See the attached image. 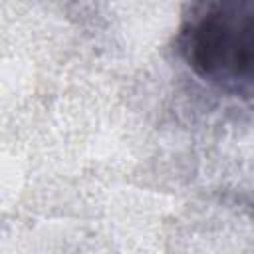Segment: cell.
I'll list each match as a JSON object with an SVG mask.
<instances>
[{"label":"cell","instance_id":"cell-1","mask_svg":"<svg viewBox=\"0 0 254 254\" xmlns=\"http://www.w3.org/2000/svg\"><path fill=\"white\" fill-rule=\"evenodd\" d=\"M177 46L196 77L220 91L254 97V0L187 6Z\"/></svg>","mask_w":254,"mask_h":254}]
</instances>
